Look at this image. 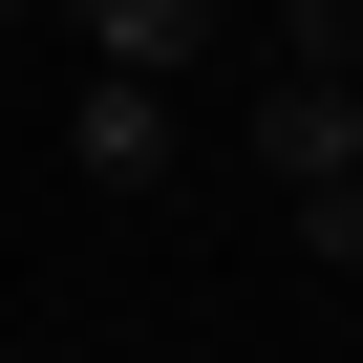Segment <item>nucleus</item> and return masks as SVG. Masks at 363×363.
<instances>
[{"mask_svg":"<svg viewBox=\"0 0 363 363\" xmlns=\"http://www.w3.org/2000/svg\"><path fill=\"white\" fill-rule=\"evenodd\" d=\"M65 171H86V193H150V171H171V86L86 65V107H65Z\"/></svg>","mask_w":363,"mask_h":363,"instance_id":"1","label":"nucleus"},{"mask_svg":"<svg viewBox=\"0 0 363 363\" xmlns=\"http://www.w3.org/2000/svg\"><path fill=\"white\" fill-rule=\"evenodd\" d=\"M257 171H278V193L363 171V86H342V65H278V107H257Z\"/></svg>","mask_w":363,"mask_h":363,"instance_id":"2","label":"nucleus"},{"mask_svg":"<svg viewBox=\"0 0 363 363\" xmlns=\"http://www.w3.org/2000/svg\"><path fill=\"white\" fill-rule=\"evenodd\" d=\"M65 22H86V65H128V86H171V65L214 43V0H65Z\"/></svg>","mask_w":363,"mask_h":363,"instance_id":"3","label":"nucleus"},{"mask_svg":"<svg viewBox=\"0 0 363 363\" xmlns=\"http://www.w3.org/2000/svg\"><path fill=\"white\" fill-rule=\"evenodd\" d=\"M299 257H363V171H320V193H299Z\"/></svg>","mask_w":363,"mask_h":363,"instance_id":"4","label":"nucleus"},{"mask_svg":"<svg viewBox=\"0 0 363 363\" xmlns=\"http://www.w3.org/2000/svg\"><path fill=\"white\" fill-rule=\"evenodd\" d=\"M320 65H342V86H363V0H342V22H320Z\"/></svg>","mask_w":363,"mask_h":363,"instance_id":"5","label":"nucleus"}]
</instances>
